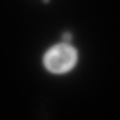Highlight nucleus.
<instances>
[{
  "label": "nucleus",
  "instance_id": "obj_1",
  "mask_svg": "<svg viewBox=\"0 0 120 120\" xmlns=\"http://www.w3.org/2000/svg\"><path fill=\"white\" fill-rule=\"evenodd\" d=\"M77 62V52H75L71 45H56L45 54V67L52 73H64L69 69L75 67Z\"/></svg>",
  "mask_w": 120,
  "mask_h": 120
}]
</instances>
